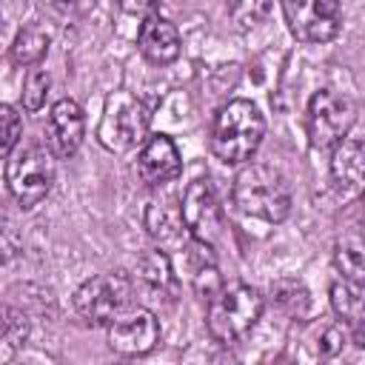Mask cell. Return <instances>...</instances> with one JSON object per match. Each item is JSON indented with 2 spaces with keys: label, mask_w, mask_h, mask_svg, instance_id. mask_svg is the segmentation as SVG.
Masks as SVG:
<instances>
[{
  "label": "cell",
  "mask_w": 365,
  "mask_h": 365,
  "mask_svg": "<svg viewBox=\"0 0 365 365\" xmlns=\"http://www.w3.org/2000/svg\"><path fill=\"white\" fill-rule=\"evenodd\" d=\"M160 342V322L148 308H131L108 322V345L123 356H143Z\"/></svg>",
  "instance_id": "obj_9"
},
{
  "label": "cell",
  "mask_w": 365,
  "mask_h": 365,
  "mask_svg": "<svg viewBox=\"0 0 365 365\" xmlns=\"http://www.w3.org/2000/svg\"><path fill=\"white\" fill-rule=\"evenodd\" d=\"M54 182L51 154L40 145L11 151L6 157V185L20 208H34L46 200Z\"/></svg>",
  "instance_id": "obj_4"
},
{
  "label": "cell",
  "mask_w": 365,
  "mask_h": 365,
  "mask_svg": "<svg viewBox=\"0 0 365 365\" xmlns=\"http://www.w3.org/2000/svg\"><path fill=\"white\" fill-rule=\"evenodd\" d=\"M182 171L180 151L171 137L151 134L137 154V174L145 185H165Z\"/></svg>",
  "instance_id": "obj_11"
},
{
  "label": "cell",
  "mask_w": 365,
  "mask_h": 365,
  "mask_svg": "<svg viewBox=\"0 0 365 365\" xmlns=\"http://www.w3.org/2000/svg\"><path fill=\"white\" fill-rule=\"evenodd\" d=\"M331 305L345 322L365 325V282H356L348 277L336 279L331 285Z\"/></svg>",
  "instance_id": "obj_17"
},
{
  "label": "cell",
  "mask_w": 365,
  "mask_h": 365,
  "mask_svg": "<svg viewBox=\"0 0 365 365\" xmlns=\"http://www.w3.org/2000/svg\"><path fill=\"white\" fill-rule=\"evenodd\" d=\"M54 6H60V9H68V6H77V3H83V0H51Z\"/></svg>",
  "instance_id": "obj_28"
},
{
  "label": "cell",
  "mask_w": 365,
  "mask_h": 365,
  "mask_svg": "<svg viewBox=\"0 0 365 365\" xmlns=\"http://www.w3.org/2000/svg\"><path fill=\"white\" fill-rule=\"evenodd\" d=\"M137 282H140L148 294H154L157 299L165 297V294H171V291H174V271H171L168 257L160 254V251L145 254V257L140 259V265H137Z\"/></svg>",
  "instance_id": "obj_18"
},
{
  "label": "cell",
  "mask_w": 365,
  "mask_h": 365,
  "mask_svg": "<svg viewBox=\"0 0 365 365\" xmlns=\"http://www.w3.org/2000/svg\"><path fill=\"white\" fill-rule=\"evenodd\" d=\"M145 131H148V108L128 91H114L106 100L97 140L108 151L123 154V151H131L137 143H143Z\"/></svg>",
  "instance_id": "obj_5"
},
{
  "label": "cell",
  "mask_w": 365,
  "mask_h": 365,
  "mask_svg": "<svg viewBox=\"0 0 365 365\" xmlns=\"http://www.w3.org/2000/svg\"><path fill=\"white\" fill-rule=\"evenodd\" d=\"M334 185L345 194L365 191V140H342L331 154Z\"/></svg>",
  "instance_id": "obj_13"
},
{
  "label": "cell",
  "mask_w": 365,
  "mask_h": 365,
  "mask_svg": "<svg viewBox=\"0 0 365 365\" xmlns=\"http://www.w3.org/2000/svg\"><path fill=\"white\" fill-rule=\"evenodd\" d=\"M128 14H143V11H148L157 0H117Z\"/></svg>",
  "instance_id": "obj_27"
},
{
  "label": "cell",
  "mask_w": 365,
  "mask_h": 365,
  "mask_svg": "<svg viewBox=\"0 0 365 365\" xmlns=\"http://www.w3.org/2000/svg\"><path fill=\"white\" fill-rule=\"evenodd\" d=\"M191 285H194V291H197L202 299H214V297L225 288L214 262H205V265L194 268V271H191Z\"/></svg>",
  "instance_id": "obj_23"
},
{
  "label": "cell",
  "mask_w": 365,
  "mask_h": 365,
  "mask_svg": "<svg viewBox=\"0 0 365 365\" xmlns=\"http://www.w3.org/2000/svg\"><path fill=\"white\" fill-rule=\"evenodd\" d=\"M137 46H140V54L148 60V63H157V66H165V63H174L180 57V34L177 29L163 20V17H145L140 23V31H137Z\"/></svg>",
  "instance_id": "obj_14"
},
{
  "label": "cell",
  "mask_w": 365,
  "mask_h": 365,
  "mask_svg": "<svg viewBox=\"0 0 365 365\" xmlns=\"http://www.w3.org/2000/svg\"><path fill=\"white\" fill-rule=\"evenodd\" d=\"M262 317V297L251 285H225L214 299H208V334L220 345L240 342Z\"/></svg>",
  "instance_id": "obj_3"
},
{
  "label": "cell",
  "mask_w": 365,
  "mask_h": 365,
  "mask_svg": "<svg viewBox=\"0 0 365 365\" xmlns=\"http://www.w3.org/2000/svg\"><path fill=\"white\" fill-rule=\"evenodd\" d=\"M234 202L248 217L282 222L291 211V191L279 171L262 163H251L242 165L234 177Z\"/></svg>",
  "instance_id": "obj_2"
},
{
  "label": "cell",
  "mask_w": 365,
  "mask_h": 365,
  "mask_svg": "<svg viewBox=\"0 0 365 365\" xmlns=\"http://www.w3.org/2000/svg\"><path fill=\"white\" fill-rule=\"evenodd\" d=\"M285 11L294 37L302 43H328L339 34V0H285Z\"/></svg>",
  "instance_id": "obj_8"
},
{
  "label": "cell",
  "mask_w": 365,
  "mask_h": 365,
  "mask_svg": "<svg viewBox=\"0 0 365 365\" xmlns=\"http://www.w3.org/2000/svg\"><path fill=\"white\" fill-rule=\"evenodd\" d=\"M182 220L194 240L214 245L222 234V211L208 180H194L182 194Z\"/></svg>",
  "instance_id": "obj_10"
},
{
  "label": "cell",
  "mask_w": 365,
  "mask_h": 365,
  "mask_svg": "<svg viewBox=\"0 0 365 365\" xmlns=\"http://www.w3.org/2000/svg\"><path fill=\"white\" fill-rule=\"evenodd\" d=\"M128 299H131V279L120 271L91 277L74 291V308L91 325H108L117 314H123Z\"/></svg>",
  "instance_id": "obj_6"
},
{
  "label": "cell",
  "mask_w": 365,
  "mask_h": 365,
  "mask_svg": "<svg viewBox=\"0 0 365 365\" xmlns=\"http://www.w3.org/2000/svg\"><path fill=\"white\" fill-rule=\"evenodd\" d=\"M83 128H86V120L74 100H60L51 106L46 134H48V145L57 157H71L80 148Z\"/></svg>",
  "instance_id": "obj_12"
},
{
  "label": "cell",
  "mask_w": 365,
  "mask_h": 365,
  "mask_svg": "<svg viewBox=\"0 0 365 365\" xmlns=\"http://www.w3.org/2000/svg\"><path fill=\"white\" fill-rule=\"evenodd\" d=\"M48 31L40 29V26H26L17 37H14V46H11V60L17 66H37L46 51H48Z\"/></svg>",
  "instance_id": "obj_19"
},
{
  "label": "cell",
  "mask_w": 365,
  "mask_h": 365,
  "mask_svg": "<svg viewBox=\"0 0 365 365\" xmlns=\"http://www.w3.org/2000/svg\"><path fill=\"white\" fill-rule=\"evenodd\" d=\"M334 262L342 277L365 282V225H348L334 245Z\"/></svg>",
  "instance_id": "obj_15"
},
{
  "label": "cell",
  "mask_w": 365,
  "mask_h": 365,
  "mask_svg": "<svg viewBox=\"0 0 365 365\" xmlns=\"http://www.w3.org/2000/svg\"><path fill=\"white\" fill-rule=\"evenodd\" d=\"M46 94H48V71H43L37 66L29 68L26 80H23V106L29 111H40L46 103Z\"/></svg>",
  "instance_id": "obj_22"
},
{
  "label": "cell",
  "mask_w": 365,
  "mask_h": 365,
  "mask_svg": "<svg viewBox=\"0 0 365 365\" xmlns=\"http://www.w3.org/2000/svg\"><path fill=\"white\" fill-rule=\"evenodd\" d=\"M274 3L277 0H228V14L237 29H251L274 11Z\"/></svg>",
  "instance_id": "obj_21"
},
{
  "label": "cell",
  "mask_w": 365,
  "mask_h": 365,
  "mask_svg": "<svg viewBox=\"0 0 365 365\" xmlns=\"http://www.w3.org/2000/svg\"><path fill=\"white\" fill-rule=\"evenodd\" d=\"M354 123H356V106L351 103V97L331 88H322L311 97L308 137L314 148H334L348 137Z\"/></svg>",
  "instance_id": "obj_7"
},
{
  "label": "cell",
  "mask_w": 365,
  "mask_h": 365,
  "mask_svg": "<svg viewBox=\"0 0 365 365\" xmlns=\"http://www.w3.org/2000/svg\"><path fill=\"white\" fill-rule=\"evenodd\" d=\"M265 123L259 108L251 100H228L211 128V151L222 163H245L259 148Z\"/></svg>",
  "instance_id": "obj_1"
},
{
  "label": "cell",
  "mask_w": 365,
  "mask_h": 365,
  "mask_svg": "<svg viewBox=\"0 0 365 365\" xmlns=\"http://www.w3.org/2000/svg\"><path fill=\"white\" fill-rule=\"evenodd\" d=\"M145 228L157 242H177L185 228L182 208L174 200H151L145 208Z\"/></svg>",
  "instance_id": "obj_16"
},
{
  "label": "cell",
  "mask_w": 365,
  "mask_h": 365,
  "mask_svg": "<svg viewBox=\"0 0 365 365\" xmlns=\"http://www.w3.org/2000/svg\"><path fill=\"white\" fill-rule=\"evenodd\" d=\"M0 123H3V154L9 157V154L14 151L20 134H23V120H20V114L14 111V106L6 103V106H0Z\"/></svg>",
  "instance_id": "obj_24"
},
{
  "label": "cell",
  "mask_w": 365,
  "mask_h": 365,
  "mask_svg": "<svg viewBox=\"0 0 365 365\" xmlns=\"http://www.w3.org/2000/svg\"><path fill=\"white\" fill-rule=\"evenodd\" d=\"M29 334V322L23 314H14L11 308L6 311V328H3V342L11 348V345H20Z\"/></svg>",
  "instance_id": "obj_25"
},
{
  "label": "cell",
  "mask_w": 365,
  "mask_h": 365,
  "mask_svg": "<svg viewBox=\"0 0 365 365\" xmlns=\"http://www.w3.org/2000/svg\"><path fill=\"white\" fill-rule=\"evenodd\" d=\"M342 342H348L345 328H342V325H328V328L322 331V336H319V354H322V356H334V354L342 348Z\"/></svg>",
  "instance_id": "obj_26"
},
{
  "label": "cell",
  "mask_w": 365,
  "mask_h": 365,
  "mask_svg": "<svg viewBox=\"0 0 365 365\" xmlns=\"http://www.w3.org/2000/svg\"><path fill=\"white\" fill-rule=\"evenodd\" d=\"M271 299H274V305H279L291 317H305L311 308L308 288L294 277H282V279L271 282Z\"/></svg>",
  "instance_id": "obj_20"
}]
</instances>
